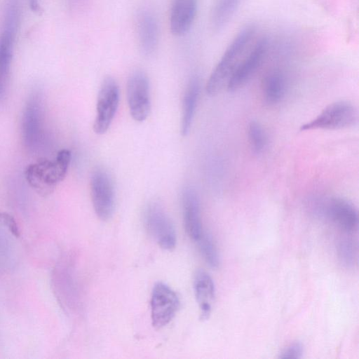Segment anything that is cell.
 <instances>
[{
    "label": "cell",
    "mask_w": 359,
    "mask_h": 359,
    "mask_svg": "<svg viewBox=\"0 0 359 359\" xmlns=\"http://www.w3.org/2000/svg\"><path fill=\"white\" fill-rule=\"evenodd\" d=\"M69 8L74 12L83 11L88 2V0H67Z\"/></svg>",
    "instance_id": "cell-25"
},
{
    "label": "cell",
    "mask_w": 359,
    "mask_h": 359,
    "mask_svg": "<svg viewBox=\"0 0 359 359\" xmlns=\"http://www.w3.org/2000/svg\"><path fill=\"white\" fill-rule=\"evenodd\" d=\"M269 48L267 37L256 36L227 82L226 86L229 92L236 91L251 79L263 62Z\"/></svg>",
    "instance_id": "cell-6"
},
{
    "label": "cell",
    "mask_w": 359,
    "mask_h": 359,
    "mask_svg": "<svg viewBox=\"0 0 359 359\" xmlns=\"http://www.w3.org/2000/svg\"><path fill=\"white\" fill-rule=\"evenodd\" d=\"M197 242L202 255L208 265L212 268H217L219 264V257L212 237L203 232Z\"/></svg>",
    "instance_id": "cell-22"
},
{
    "label": "cell",
    "mask_w": 359,
    "mask_h": 359,
    "mask_svg": "<svg viewBox=\"0 0 359 359\" xmlns=\"http://www.w3.org/2000/svg\"><path fill=\"white\" fill-rule=\"evenodd\" d=\"M43 106L40 95L33 93L24 109L22 119V135L25 147L35 149L41 141L43 130Z\"/></svg>",
    "instance_id": "cell-12"
},
{
    "label": "cell",
    "mask_w": 359,
    "mask_h": 359,
    "mask_svg": "<svg viewBox=\"0 0 359 359\" xmlns=\"http://www.w3.org/2000/svg\"><path fill=\"white\" fill-rule=\"evenodd\" d=\"M262 87L265 102L269 104H277L285 95V79L281 72H271L265 76Z\"/></svg>",
    "instance_id": "cell-19"
},
{
    "label": "cell",
    "mask_w": 359,
    "mask_h": 359,
    "mask_svg": "<svg viewBox=\"0 0 359 359\" xmlns=\"http://www.w3.org/2000/svg\"><path fill=\"white\" fill-rule=\"evenodd\" d=\"M144 219L149 234L161 248L165 250H172L175 248V227L170 218L159 203L153 202L147 206Z\"/></svg>",
    "instance_id": "cell-10"
},
{
    "label": "cell",
    "mask_w": 359,
    "mask_h": 359,
    "mask_svg": "<svg viewBox=\"0 0 359 359\" xmlns=\"http://www.w3.org/2000/svg\"><path fill=\"white\" fill-rule=\"evenodd\" d=\"M197 6V0H172L169 24L173 35L182 36L189 31L196 18Z\"/></svg>",
    "instance_id": "cell-14"
},
{
    "label": "cell",
    "mask_w": 359,
    "mask_h": 359,
    "mask_svg": "<svg viewBox=\"0 0 359 359\" xmlns=\"http://www.w3.org/2000/svg\"><path fill=\"white\" fill-rule=\"evenodd\" d=\"M248 136L250 147L256 154L262 153L266 145V136L262 125L252 121L248 127Z\"/></svg>",
    "instance_id": "cell-21"
},
{
    "label": "cell",
    "mask_w": 359,
    "mask_h": 359,
    "mask_svg": "<svg viewBox=\"0 0 359 359\" xmlns=\"http://www.w3.org/2000/svg\"><path fill=\"white\" fill-rule=\"evenodd\" d=\"M150 306L152 325L156 328H161L173 318L179 309L180 301L169 286L158 283L152 291Z\"/></svg>",
    "instance_id": "cell-11"
},
{
    "label": "cell",
    "mask_w": 359,
    "mask_h": 359,
    "mask_svg": "<svg viewBox=\"0 0 359 359\" xmlns=\"http://www.w3.org/2000/svg\"><path fill=\"white\" fill-rule=\"evenodd\" d=\"M257 36L253 25L243 27L229 43L211 72L205 92L209 96L218 94L226 86L229 79L245 56Z\"/></svg>",
    "instance_id": "cell-1"
},
{
    "label": "cell",
    "mask_w": 359,
    "mask_h": 359,
    "mask_svg": "<svg viewBox=\"0 0 359 359\" xmlns=\"http://www.w3.org/2000/svg\"><path fill=\"white\" fill-rule=\"evenodd\" d=\"M119 103V88L111 76L106 77L100 88L93 130L97 135L105 133L114 118Z\"/></svg>",
    "instance_id": "cell-8"
},
{
    "label": "cell",
    "mask_w": 359,
    "mask_h": 359,
    "mask_svg": "<svg viewBox=\"0 0 359 359\" xmlns=\"http://www.w3.org/2000/svg\"><path fill=\"white\" fill-rule=\"evenodd\" d=\"M184 224L189 237L197 241L203 233L200 202L197 193L191 187H187L182 194Z\"/></svg>",
    "instance_id": "cell-15"
},
{
    "label": "cell",
    "mask_w": 359,
    "mask_h": 359,
    "mask_svg": "<svg viewBox=\"0 0 359 359\" xmlns=\"http://www.w3.org/2000/svg\"><path fill=\"white\" fill-rule=\"evenodd\" d=\"M304 346L301 342L296 341L290 344L280 355L281 358L299 359L302 357Z\"/></svg>",
    "instance_id": "cell-23"
},
{
    "label": "cell",
    "mask_w": 359,
    "mask_h": 359,
    "mask_svg": "<svg viewBox=\"0 0 359 359\" xmlns=\"http://www.w3.org/2000/svg\"><path fill=\"white\" fill-rule=\"evenodd\" d=\"M0 224L6 226L16 238L20 235L18 226L13 216L6 212H0Z\"/></svg>",
    "instance_id": "cell-24"
},
{
    "label": "cell",
    "mask_w": 359,
    "mask_h": 359,
    "mask_svg": "<svg viewBox=\"0 0 359 359\" xmlns=\"http://www.w3.org/2000/svg\"><path fill=\"white\" fill-rule=\"evenodd\" d=\"M126 97L133 118L137 122L144 121L149 114L151 99L149 79L142 70H135L130 75Z\"/></svg>",
    "instance_id": "cell-9"
},
{
    "label": "cell",
    "mask_w": 359,
    "mask_h": 359,
    "mask_svg": "<svg viewBox=\"0 0 359 359\" xmlns=\"http://www.w3.org/2000/svg\"><path fill=\"white\" fill-rule=\"evenodd\" d=\"M195 297L200 309V318L208 319L215 297L214 282L210 275L203 270L198 271L194 278Z\"/></svg>",
    "instance_id": "cell-16"
},
{
    "label": "cell",
    "mask_w": 359,
    "mask_h": 359,
    "mask_svg": "<svg viewBox=\"0 0 359 359\" xmlns=\"http://www.w3.org/2000/svg\"><path fill=\"white\" fill-rule=\"evenodd\" d=\"M139 47L146 57L154 55L158 48L159 29L156 16L148 9L141 10L137 18Z\"/></svg>",
    "instance_id": "cell-13"
},
{
    "label": "cell",
    "mask_w": 359,
    "mask_h": 359,
    "mask_svg": "<svg viewBox=\"0 0 359 359\" xmlns=\"http://www.w3.org/2000/svg\"><path fill=\"white\" fill-rule=\"evenodd\" d=\"M70 161L71 152L62 149L54 161L42 159L30 164L25 171L27 182L39 195L48 196L65 177Z\"/></svg>",
    "instance_id": "cell-3"
},
{
    "label": "cell",
    "mask_w": 359,
    "mask_h": 359,
    "mask_svg": "<svg viewBox=\"0 0 359 359\" xmlns=\"http://www.w3.org/2000/svg\"><path fill=\"white\" fill-rule=\"evenodd\" d=\"M90 187L95 214L101 220H108L115 207V189L111 177L105 169L97 168L91 174Z\"/></svg>",
    "instance_id": "cell-7"
},
{
    "label": "cell",
    "mask_w": 359,
    "mask_h": 359,
    "mask_svg": "<svg viewBox=\"0 0 359 359\" xmlns=\"http://www.w3.org/2000/svg\"><path fill=\"white\" fill-rule=\"evenodd\" d=\"M358 121V111L351 102L344 100L327 105L316 118L300 127L301 130H335L355 126Z\"/></svg>",
    "instance_id": "cell-5"
},
{
    "label": "cell",
    "mask_w": 359,
    "mask_h": 359,
    "mask_svg": "<svg viewBox=\"0 0 359 359\" xmlns=\"http://www.w3.org/2000/svg\"><path fill=\"white\" fill-rule=\"evenodd\" d=\"M29 4L33 12L39 13L41 11L39 0H29Z\"/></svg>",
    "instance_id": "cell-26"
},
{
    "label": "cell",
    "mask_w": 359,
    "mask_h": 359,
    "mask_svg": "<svg viewBox=\"0 0 359 359\" xmlns=\"http://www.w3.org/2000/svg\"><path fill=\"white\" fill-rule=\"evenodd\" d=\"M199 92V79L196 76H192L187 83L182 99L180 133L183 136L187 135L191 130L197 107Z\"/></svg>",
    "instance_id": "cell-17"
},
{
    "label": "cell",
    "mask_w": 359,
    "mask_h": 359,
    "mask_svg": "<svg viewBox=\"0 0 359 359\" xmlns=\"http://www.w3.org/2000/svg\"><path fill=\"white\" fill-rule=\"evenodd\" d=\"M241 0H215L210 13V24L215 31L224 29L234 15Z\"/></svg>",
    "instance_id": "cell-18"
},
{
    "label": "cell",
    "mask_w": 359,
    "mask_h": 359,
    "mask_svg": "<svg viewBox=\"0 0 359 359\" xmlns=\"http://www.w3.org/2000/svg\"><path fill=\"white\" fill-rule=\"evenodd\" d=\"M20 16L19 0H7L0 32V103L4 100L7 92Z\"/></svg>",
    "instance_id": "cell-2"
},
{
    "label": "cell",
    "mask_w": 359,
    "mask_h": 359,
    "mask_svg": "<svg viewBox=\"0 0 359 359\" xmlns=\"http://www.w3.org/2000/svg\"><path fill=\"white\" fill-rule=\"evenodd\" d=\"M338 255L341 264L347 267L354 266L357 260L358 245L351 238H343L338 245Z\"/></svg>",
    "instance_id": "cell-20"
},
{
    "label": "cell",
    "mask_w": 359,
    "mask_h": 359,
    "mask_svg": "<svg viewBox=\"0 0 359 359\" xmlns=\"http://www.w3.org/2000/svg\"><path fill=\"white\" fill-rule=\"evenodd\" d=\"M311 208L316 216L332 222L346 233H352L358 229V211L351 202L344 198H316L311 201Z\"/></svg>",
    "instance_id": "cell-4"
}]
</instances>
